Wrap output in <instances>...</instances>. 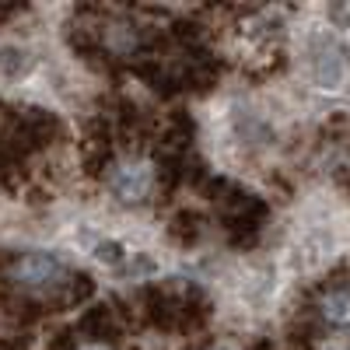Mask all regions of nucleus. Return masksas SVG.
<instances>
[{
	"mask_svg": "<svg viewBox=\"0 0 350 350\" xmlns=\"http://www.w3.org/2000/svg\"><path fill=\"white\" fill-rule=\"evenodd\" d=\"M67 277V267L53 252H25L11 262V280L25 291H49Z\"/></svg>",
	"mask_w": 350,
	"mask_h": 350,
	"instance_id": "obj_1",
	"label": "nucleus"
},
{
	"mask_svg": "<svg viewBox=\"0 0 350 350\" xmlns=\"http://www.w3.org/2000/svg\"><path fill=\"white\" fill-rule=\"evenodd\" d=\"M109 189L123 203H144L154 189V168L144 158H123L109 168Z\"/></svg>",
	"mask_w": 350,
	"mask_h": 350,
	"instance_id": "obj_2",
	"label": "nucleus"
},
{
	"mask_svg": "<svg viewBox=\"0 0 350 350\" xmlns=\"http://www.w3.org/2000/svg\"><path fill=\"white\" fill-rule=\"evenodd\" d=\"M308 74H312V84L323 88V92H336V88H343V81H347V56H343V49L333 46V42L319 46L312 53Z\"/></svg>",
	"mask_w": 350,
	"mask_h": 350,
	"instance_id": "obj_3",
	"label": "nucleus"
},
{
	"mask_svg": "<svg viewBox=\"0 0 350 350\" xmlns=\"http://www.w3.org/2000/svg\"><path fill=\"white\" fill-rule=\"evenodd\" d=\"M32 70V56L21 46H0V77L4 81H18Z\"/></svg>",
	"mask_w": 350,
	"mask_h": 350,
	"instance_id": "obj_4",
	"label": "nucleus"
},
{
	"mask_svg": "<svg viewBox=\"0 0 350 350\" xmlns=\"http://www.w3.org/2000/svg\"><path fill=\"white\" fill-rule=\"evenodd\" d=\"M323 319L333 326H347L350 323V287H336L323 298Z\"/></svg>",
	"mask_w": 350,
	"mask_h": 350,
	"instance_id": "obj_5",
	"label": "nucleus"
},
{
	"mask_svg": "<svg viewBox=\"0 0 350 350\" xmlns=\"http://www.w3.org/2000/svg\"><path fill=\"white\" fill-rule=\"evenodd\" d=\"M329 18H333V25L340 28V32L350 36V4H336V8L329 11Z\"/></svg>",
	"mask_w": 350,
	"mask_h": 350,
	"instance_id": "obj_6",
	"label": "nucleus"
},
{
	"mask_svg": "<svg viewBox=\"0 0 350 350\" xmlns=\"http://www.w3.org/2000/svg\"><path fill=\"white\" fill-rule=\"evenodd\" d=\"M81 350H109L105 343H92V347H81Z\"/></svg>",
	"mask_w": 350,
	"mask_h": 350,
	"instance_id": "obj_7",
	"label": "nucleus"
},
{
	"mask_svg": "<svg viewBox=\"0 0 350 350\" xmlns=\"http://www.w3.org/2000/svg\"><path fill=\"white\" fill-rule=\"evenodd\" d=\"M214 350H235V347H214Z\"/></svg>",
	"mask_w": 350,
	"mask_h": 350,
	"instance_id": "obj_8",
	"label": "nucleus"
}]
</instances>
